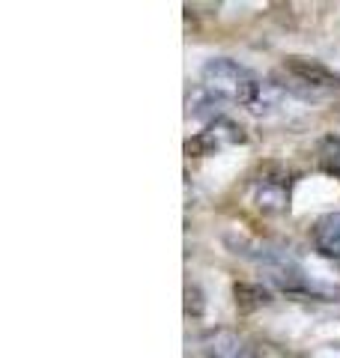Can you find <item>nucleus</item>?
I'll list each match as a JSON object with an SVG mask.
<instances>
[{"instance_id":"obj_1","label":"nucleus","mask_w":340,"mask_h":358,"mask_svg":"<svg viewBox=\"0 0 340 358\" xmlns=\"http://www.w3.org/2000/svg\"><path fill=\"white\" fill-rule=\"evenodd\" d=\"M200 81L212 96H218L221 102H239L248 110L257 102L260 87H263V81H260L251 69H245V66H239L230 57H212L200 69Z\"/></svg>"},{"instance_id":"obj_2","label":"nucleus","mask_w":340,"mask_h":358,"mask_svg":"<svg viewBox=\"0 0 340 358\" xmlns=\"http://www.w3.org/2000/svg\"><path fill=\"white\" fill-rule=\"evenodd\" d=\"M242 141H245L242 126H236V122L227 117H218L215 122H209L206 131H200L197 138L185 141V152L188 155H212L221 147H233V143H242Z\"/></svg>"},{"instance_id":"obj_3","label":"nucleus","mask_w":340,"mask_h":358,"mask_svg":"<svg viewBox=\"0 0 340 358\" xmlns=\"http://www.w3.org/2000/svg\"><path fill=\"white\" fill-rule=\"evenodd\" d=\"M254 203L263 215H283L290 209V176H260L254 185Z\"/></svg>"},{"instance_id":"obj_4","label":"nucleus","mask_w":340,"mask_h":358,"mask_svg":"<svg viewBox=\"0 0 340 358\" xmlns=\"http://www.w3.org/2000/svg\"><path fill=\"white\" fill-rule=\"evenodd\" d=\"M287 72L296 75L302 84H311V87H340V75L325 69L323 63L316 60H304V57H290L287 63Z\"/></svg>"},{"instance_id":"obj_5","label":"nucleus","mask_w":340,"mask_h":358,"mask_svg":"<svg viewBox=\"0 0 340 358\" xmlns=\"http://www.w3.org/2000/svg\"><path fill=\"white\" fill-rule=\"evenodd\" d=\"M313 248L328 260H340V212H328L313 224Z\"/></svg>"},{"instance_id":"obj_6","label":"nucleus","mask_w":340,"mask_h":358,"mask_svg":"<svg viewBox=\"0 0 340 358\" xmlns=\"http://www.w3.org/2000/svg\"><path fill=\"white\" fill-rule=\"evenodd\" d=\"M221 99L212 96L206 87H197L188 93V114L194 120H206V122H215L221 117Z\"/></svg>"},{"instance_id":"obj_7","label":"nucleus","mask_w":340,"mask_h":358,"mask_svg":"<svg viewBox=\"0 0 340 358\" xmlns=\"http://www.w3.org/2000/svg\"><path fill=\"white\" fill-rule=\"evenodd\" d=\"M233 296H236V308H239L242 313H251L257 308H263L271 301V293L266 287H260V284H248V281H239L233 287Z\"/></svg>"},{"instance_id":"obj_8","label":"nucleus","mask_w":340,"mask_h":358,"mask_svg":"<svg viewBox=\"0 0 340 358\" xmlns=\"http://www.w3.org/2000/svg\"><path fill=\"white\" fill-rule=\"evenodd\" d=\"M203 313V293L197 284H188L185 287V317H200Z\"/></svg>"}]
</instances>
